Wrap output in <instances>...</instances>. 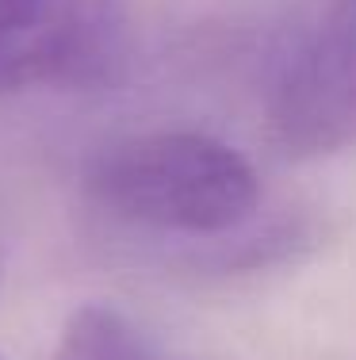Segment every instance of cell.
<instances>
[{
  "mask_svg": "<svg viewBox=\"0 0 356 360\" xmlns=\"http://www.w3.org/2000/svg\"><path fill=\"white\" fill-rule=\"evenodd\" d=\"M84 184L107 215L173 234H226L261 200L249 161L196 131H150L104 146Z\"/></svg>",
  "mask_w": 356,
  "mask_h": 360,
  "instance_id": "1",
  "label": "cell"
},
{
  "mask_svg": "<svg viewBox=\"0 0 356 360\" xmlns=\"http://www.w3.org/2000/svg\"><path fill=\"white\" fill-rule=\"evenodd\" d=\"M123 0H0V96L107 89L126 70Z\"/></svg>",
  "mask_w": 356,
  "mask_h": 360,
  "instance_id": "2",
  "label": "cell"
},
{
  "mask_svg": "<svg viewBox=\"0 0 356 360\" xmlns=\"http://www.w3.org/2000/svg\"><path fill=\"white\" fill-rule=\"evenodd\" d=\"M268 123L279 150L318 158L356 146V0H329L284 77Z\"/></svg>",
  "mask_w": 356,
  "mask_h": 360,
  "instance_id": "3",
  "label": "cell"
},
{
  "mask_svg": "<svg viewBox=\"0 0 356 360\" xmlns=\"http://www.w3.org/2000/svg\"><path fill=\"white\" fill-rule=\"evenodd\" d=\"M54 360H150L138 330L119 311L104 303H88L70 314Z\"/></svg>",
  "mask_w": 356,
  "mask_h": 360,
  "instance_id": "4",
  "label": "cell"
}]
</instances>
